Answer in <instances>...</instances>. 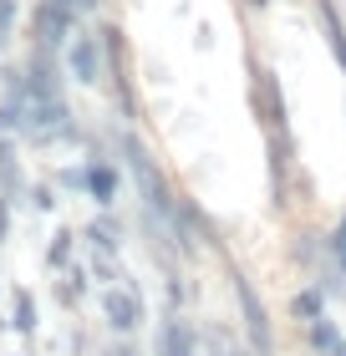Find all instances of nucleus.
Returning a JSON list of instances; mask_svg holds the SVG:
<instances>
[{"label":"nucleus","instance_id":"nucleus-1","mask_svg":"<svg viewBox=\"0 0 346 356\" xmlns=\"http://www.w3.org/2000/svg\"><path fill=\"white\" fill-rule=\"evenodd\" d=\"M123 158H127V168H133V184H138V193H143V209L173 234V245H178V199H173L168 178L158 173L153 153H148L133 133H123ZM178 254H184V250H178Z\"/></svg>","mask_w":346,"mask_h":356},{"label":"nucleus","instance_id":"nucleus-2","mask_svg":"<svg viewBox=\"0 0 346 356\" xmlns=\"http://www.w3.org/2000/svg\"><path fill=\"white\" fill-rule=\"evenodd\" d=\"M229 280H235V300H239V321H244V341H250L255 356H275V331H270V311L260 300L255 280L239 265H229Z\"/></svg>","mask_w":346,"mask_h":356},{"label":"nucleus","instance_id":"nucleus-3","mask_svg":"<svg viewBox=\"0 0 346 356\" xmlns=\"http://www.w3.org/2000/svg\"><path fill=\"white\" fill-rule=\"evenodd\" d=\"M250 107H255V118L265 122V138H290V122H285V92H280L275 82V72L270 67H260V61H250Z\"/></svg>","mask_w":346,"mask_h":356},{"label":"nucleus","instance_id":"nucleus-4","mask_svg":"<svg viewBox=\"0 0 346 356\" xmlns=\"http://www.w3.org/2000/svg\"><path fill=\"white\" fill-rule=\"evenodd\" d=\"M107 36H92V31H77L67 41V72L77 76L81 87H97L102 82V61H107Z\"/></svg>","mask_w":346,"mask_h":356},{"label":"nucleus","instance_id":"nucleus-5","mask_svg":"<svg viewBox=\"0 0 346 356\" xmlns=\"http://www.w3.org/2000/svg\"><path fill=\"white\" fill-rule=\"evenodd\" d=\"M77 36V10L67 0H41L36 6V46L41 51H61Z\"/></svg>","mask_w":346,"mask_h":356},{"label":"nucleus","instance_id":"nucleus-6","mask_svg":"<svg viewBox=\"0 0 346 356\" xmlns=\"http://www.w3.org/2000/svg\"><path fill=\"white\" fill-rule=\"evenodd\" d=\"M102 316H107V326L118 331V336H133L143 326V300H138V290L133 285H107L102 290Z\"/></svg>","mask_w":346,"mask_h":356},{"label":"nucleus","instance_id":"nucleus-7","mask_svg":"<svg viewBox=\"0 0 346 356\" xmlns=\"http://www.w3.org/2000/svg\"><path fill=\"white\" fill-rule=\"evenodd\" d=\"M153 356H199V336L184 316H168L158 326V341H153Z\"/></svg>","mask_w":346,"mask_h":356},{"label":"nucleus","instance_id":"nucleus-8","mask_svg":"<svg viewBox=\"0 0 346 356\" xmlns=\"http://www.w3.org/2000/svg\"><path fill=\"white\" fill-rule=\"evenodd\" d=\"M87 193L107 209L112 199H118V168L102 163V158H92V163H87Z\"/></svg>","mask_w":346,"mask_h":356},{"label":"nucleus","instance_id":"nucleus-9","mask_svg":"<svg viewBox=\"0 0 346 356\" xmlns=\"http://www.w3.org/2000/svg\"><path fill=\"white\" fill-rule=\"evenodd\" d=\"M316 15H321V26H326V41H331L336 67L346 72V26H341V10L331 6V0H316Z\"/></svg>","mask_w":346,"mask_h":356},{"label":"nucleus","instance_id":"nucleus-10","mask_svg":"<svg viewBox=\"0 0 346 356\" xmlns=\"http://www.w3.org/2000/svg\"><path fill=\"white\" fill-rule=\"evenodd\" d=\"M87 239H92V250H97V254H118V245H123V224L102 214V219H92V224H87Z\"/></svg>","mask_w":346,"mask_h":356},{"label":"nucleus","instance_id":"nucleus-11","mask_svg":"<svg viewBox=\"0 0 346 356\" xmlns=\"http://www.w3.org/2000/svg\"><path fill=\"white\" fill-rule=\"evenodd\" d=\"M306 341H310V351H331L336 341H341V326H336V321L331 316H316V321H306Z\"/></svg>","mask_w":346,"mask_h":356},{"label":"nucleus","instance_id":"nucleus-12","mask_svg":"<svg viewBox=\"0 0 346 356\" xmlns=\"http://www.w3.org/2000/svg\"><path fill=\"white\" fill-rule=\"evenodd\" d=\"M290 311L301 316V321H316V316H326V290H321V280L310 285V290H301V296L290 300Z\"/></svg>","mask_w":346,"mask_h":356},{"label":"nucleus","instance_id":"nucleus-13","mask_svg":"<svg viewBox=\"0 0 346 356\" xmlns=\"http://www.w3.org/2000/svg\"><path fill=\"white\" fill-rule=\"evenodd\" d=\"M10 326L21 331V336H31V331H36V300H31V290H15V311H10Z\"/></svg>","mask_w":346,"mask_h":356},{"label":"nucleus","instance_id":"nucleus-14","mask_svg":"<svg viewBox=\"0 0 346 356\" xmlns=\"http://www.w3.org/2000/svg\"><path fill=\"white\" fill-rule=\"evenodd\" d=\"M72 245H77V234H72V229H56V239H52V250H46V260H52V265L61 270V265L72 260Z\"/></svg>","mask_w":346,"mask_h":356},{"label":"nucleus","instance_id":"nucleus-15","mask_svg":"<svg viewBox=\"0 0 346 356\" xmlns=\"http://www.w3.org/2000/svg\"><path fill=\"white\" fill-rule=\"evenodd\" d=\"M326 245H331V260H336V270L346 275V214H341V224L331 229V239H326Z\"/></svg>","mask_w":346,"mask_h":356},{"label":"nucleus","instance_id":"nucleus-16","mask_svg":"<svg viewBox=\"0 0 346 356\" xmlns=\"http://www.w3.org/2000/svg\"><path fill=\"white\" fill-rule=\"evenodd\" d=\"M10 26H15V0H0V46L10 41Z\"/></svg>","mask_w":346,"mask_h":356},{"label":"nucleus","instance_id":"nucleus-17","mask_svg":"<svg viewBox=\"0 0 346 356\" xmlns=\"http://www.w3.org/2000/svg\"><path fill=\"white\" fill-rule=\"evenodd\" d=\"M102 356H138V351H133V346H127V341H112V346H107Z\"/></svg>","mask_w":346,"mask_h":356},{"label":"nucleus","instance_id":"nucleus-18","mask_svg":"<svg viewBox=\"0 0 346 356\" xmlns=\"http://www.w3.org/2000/svg\"><path fill=\"white\" fill-rule=\"evenodd\" d=\"M209 356H244V351H235L229 341H214V346H209Z\"/></svg>","mask_w":346,"mask_h":356},{"label":"nucleus","instance_id":"nucleus-19","mask_svg":"<svg viewBox=\"0 0 346 356\" xmlns=\"http://www.w3.org/2000/svg\"><path fill=\"white\" fill-rule=\"evenodd\" d=\"M6 229H10V204L0 199V239H6Z\"/></svg>","mask_w":346,"mask_h":356},{"label":"nucleus","instance_id":"nucleus-20","mask_svg":"<svg viewBox=\"0 0 346 356\" xmlns=\"http://www.w3.org/2000/svg\"><path fill=\"white\" fill-rule=\"evenodd\" d=\"M321 356H346V336H341V341H336L331 351H321Z\"/></svg>","mask_w":346,"mask_h":356},{"label":"nucleus","instance_id":"nucleus-21","mask_svg":"<svg viewBox=\"0 0 346 356\" xmlns=\"http://www.w3.org/2000/svg\"><path fill=\"white\" fill-rule=\"evenodd\" d=\"M244 6H255V10H260V6H265V0H244Z\"/></svg>","mask_w":346,"mask_h":356}]
</instances>
